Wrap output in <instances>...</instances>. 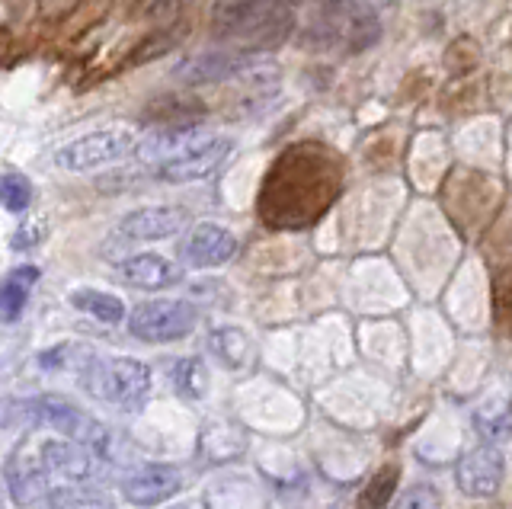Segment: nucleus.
<instances>
[{
    "instance_id": "f257e3e1",
    "label": "nucleus",
    "mask_w": 512,
    "mask_h": 509,
    "mask_svg": "<svg viewBox=\"0 0 512 509\" xmlns=\"http://www.w3.org/2000/svg\"><path fill=\"white\" fill-rule=\"evenodd\" d=\"M215 23L224 39H244V49L266 52L292 26V0H224Z\"/></svg>"
},
{
    "instance_id": "f03ea898",
    "label": "nucleus",
    "mask_w": 512,
    "mask_h": 509,
    "mask_svg": "<svg viewBox=\"0 0 512 509\" xmlns=\"http://www.w3.org/2000/svg\"><path fill=\"white\" fill-rule=\"evenodd\" d=\"M87 388L103 397V401L132 410L138 407L151 391V369L132 356H116V359H90L84 369Z\"/></svg>"
},
{
    "instance_id": "7ed1b4c3",
    "label": "nucleus",
    "mask_w": 512,
    "mask_h": 509,
    "mask_svg": "<svg viewBox=\"0 0 512 509\" xmlns=\"http://www.w3.org/2000/svg\"><path fill=\"white\" fill-rule=\"evenodd\" d=\"M23 417L39 426L55 429V433H61L64 439H71L77 445H93V449L106 445V436H109L103 423H96L90 413H84L77 404L64 401L58 394L32 397V401L23 404Z\"/></svg>"
},
{
    "instance_id": "20e7f679",
    "label": "nucleus",
    "mask_w": 512,
    "mask_h": 509,
    "mask_svg": "<svg viewBox=\"0 0 512 509\" xmlns=\"http://www.w3.org/2000/svg\"><path fill=\"white\" fill-rule=\"evenodd\" d=\"M135 151H138V135L132 129H103V132H90L84 138H74L71 145L58 148L55 164L71 173H87V170H100L106 164L125 161V157Z\"/></svg>"
},
{
    "instance_id": "39448f33",
    "label": "nucleus",
    "mask_w": 512,
    "mask_h": 509,
    "mask_svg": "<svg viewBox=\"0 0 512 509\" xmlns=\"http://www.w3.org/2000/svg\"><path fill=\"white\" fill-rule=\"evenodd\" d=\"M263 52H250L231 45V49H208L199 55L183 58L180 65L173 68V81L189 84V87H208V84H221V81H234V77L256 71L263 65Z\"/></svg>"
},
{
    "instance_id": "423d86ee",
    "label": "nucleus",
    "mask_w": 512,
    "mask_h": 509,
    "mask_svg": "<svg viewBox=\"0 0 512 509\" xmlns=\"http://www.w3.org/2000/svg\"><path fill=\"white\" fill-rule=\"evenodd\" d=\"M196 321H199V311L192 308L189 301L154 298L132 311L128 330L144 343H173V340H183L186 333L196 327Z\"/></svg>"
},
{
    "instance_id": "0eeeda50",
    "label": "nucleus",
    "mask_w": 512,
    "mask_h": 509,
    "mask_svg": "<svg viewBox=\"0 0 512 509\" xmlns=\"http://www.w3.org/2000/svg\"><path fill=\"white\" fill-rule=\"evenodd\" d=\"M231 138H202L196 145H189L176 157H170L167 164L157 167V177L164 183H196L205 180L208 173H215L221 167L224 157L231 154Z\"/></svg>"
},
{
    "instance_id": "6e6552de",
    "label": "nucleus",
    "mask_w": 512,
    "mask_h": 509,
    "mask_svg": "<svg viewBox=\"0 0 512 509\" xmlns=\"http://www.w3.org/2000/svg\"><path fill=\"white\" fill-rule=\"evenodd\" d=\"M503 474H506L503 452L496 449V445L484 442L458 461L455 481H458V490L464 493V497L480 500V497H493V493L500 490Z\"/></svg>"
},
{
    "instance_id": "1a4fd4ad",
    "label": "nucleus",
    "mask_w": 512,
    "mask_h": 509,
    "mask_svg": "<svg viewBox=\"0 0 512 509\" xmlns=\"http://www.w3.org/2000/svg\"><path fill=\"white\" fill-rule=\"evenodd\" d=\"M189 225V212L180 205H154L138 209L119 221V237L125 241H167Z\"/></svg>"
},
{
    "instance_id": "9d476101",
    "label": "nucleus",
    "mask_w": 512,
    "mask_h": 509,
    "mask_svg": "<svg viewBox=\"0 0 512 509\" xmlns=\"http://www.w3.org/2000/svg\"><path fill=\"white\" fill-rule=\"evenodd\" d=\"M183 253L189 266L196 269H212V266H221L228 263L234 253H237V237L228 231L215 225V221H202V225H196L189 231L186 244H183Z\"/></svg>"
},
{
    "instance_id": "9b49d317",
    "label": "nucleus",
    "mask_w": 512,
    "mask_h": 509,
    "mask_svg": "<svg viewBox=\"0 0 512 509\" xmlns=\"http://www.w3.org/2000/svg\"><path fill=\"white\" fill-rule=\"evenodd\" d=\"M183 487V474L170 465H148L122 481V497L135 506H157Z\"/></svg>"
},
{
    "instance_id": "f8f14e48",
    "label": "nucleus",
    "mask_w": 512,
    "mask_h": 509,
    "mask_svg": "<svg viewBox=\"0 0 512 509\" xmlns=\"http://www.w3.org/2000/svg\"><path fill=\"white\" fill-rule=\"evenodd\" d=\"M39 458L45 461L48 474H61L68 481H90L100 474V461L87 452V445H77L71 439H48L39 449Z\"/></svg>"
},
{
    "instance_id": "ddd939ff",
    "label": "nucleus",
    "mask_w": 512,
    "mask_h": 509,
    "mask_svg": "<svg viewBox=\"0 0 512 509\" xmlns=\"http://www.w3.org/2000/svg\"><path fill=\"white\" fill-rule=\"evenodd\" d=\"M7 490L16 506H32L39 500H48V493H52V487H48V468L45 461L39 458H29V455H13L7 461Z\"/></svg>"
},
{
    "instance_id": "4468645a",
    "label": "nucleus",
    "mask_w": 512,
    "mask_h": 509,
    "mask_svg": "<svg viewBox=\"0 0 512 509\" xmlns=\"http://www.w3.org/2000/svg\"><path fill=\"white\" fill-rule=\"evenodd\" d=\"M122 276L125 282H132L135 289H167V285L180 282V266H173L167 257L160 253H138V257H128L122 263Z\"/></svg>"
},
{
    "instance_id": "2eb2a0df",
    "label": "nucleus",
    "mask_w": 512,
    "mask_h": 509,
    "mask_svg": "<svg viewBox=\"0 0 512 509\" xmlns=\"http://www.w3.org/2000/svg\"><path fill=\"white\" fill-rule=\"evenodd\" d=\"M474 429H477V436L490 445L509 439L512 436V401L509 397L496 394L487 404H480L474 410Z\"/></svg>"
},
{
    "instance_id": "dca6fc26",
    "label": "nucleus",
    "mask_w": 512,
    "mask_h": 509,
    "mask_svg": "<svg viewBox=\"0 0 512 509\" xmlns=\"http://www.w3.org/2000/svg\"><path fill=\"white\" fill-rule=\"evenodd\" d=\"M208 349L218 356L224 369H244L253 359V343L240 327H218L208 337Z\"/></svg>"
},
{
    "instance_id": "f3484780",
    "label": "nucleus",
    "mask_w": 512,
    "mask_h": 509,
    "mask_svg": "<svg viewBox=\"0 0 512 509\" xmlns=\"http://www.w3.org/2000/svg\"><path fill=\"white\" fill-rule=\"evenodd\" d=\"M39 282V269L36 266H16L13 273H7L4 289H0V301H4V321H16L20 311L26 308L32 285Z\"/></svg>"
},
{
    "instance_id": "a211bd4d",
    "label": "nucleus",
    "mask_w": 512,
    "mask_h": 509,
    "mask_svg": "<svg viewBox=\"0 0 512 509\" xmlns=\"http://www.w3.org/2000/svg\"><path fill=\"white\" fill-rule=\"evenodd\" d=\"M68 301L77 311H84L103 324H119L125 317V305L116 295H106V292H96V289H77V292H71Z\"/></svg>"
},
{
    "instance_id": "6ab92c4d",
    "label": "nucleus",
    "mask_w": 512,
    "mask_h": 509,
    "mask_svg": "<svg viewBox=\"0 0 512 509\" xmlns=\"http://www.w3.org/2000/svg\"><path fill=\"white\" fill-rule=\"evenodd\" d=\"M170 381H173V391L183 394V397H202L208 388V372L199 359H173L170 362Z\"/></svg>"
},
{
    "instance_id": "aec40b11",
    "label": "nucleus",
    "mask_w": 512,
    "mask_h": 509,
    "mask_svg": "<svg viewBox=\"0 0 512 509\" xmlns=\"http://www.w3.org/2000/svg\"><path fill=\"white\" fill-rule=\"evenodd\" d=\"M52 509H112L109 497L93 487H55L48 493Z\"/></svg>"
},
{
    "instance_id": "412c9836",
    "label": "nucleus",
    "mask_w": 512,
    "mask_h": 509,
    "mask_svg": "<svg viewBox=\"0 0 512 509\" xmlns=\"http://www.w3.org/2000/svg\"><path fill=\"white\" fill-rule=\"evenodd\" d=\"M397 477H400L397 465H388L384 471H378L372 481L365 484V490L359 493V509H384L388 506L391 493L397 490Z\"/></svg>"
},
{
    "instance_id": "4be33fe9",
    "label": "nucleus",
    "mask_w": 512,
    "mask_h": 509,
    "mask_svg": "<svg viewBox=\"0 0 512 509\" xmlns=\"http://www.w3.org/2000/svg\"><path fill=\"white\" fill-rule=\"evenodd\" d=\"M0 199H4L7 212H26L32 202V183L26 173H4V183H0Z\"/></svg>"
},
{
    "instance_id": "5701e85b",
    "label": "nucleus",
    "mask_w": 512,
    "mask_h": 509,
    "mask_svg": "<svg viewBox=\"0 0 512 509\" xmlns=\"http://www.w3.org/2000/svg\"><path fill=\"white\" fill-rule=\"evenodd\" d=\"M394 509H442V493L436 484H413L400 493Z\"/></svg>"
},
{
    "instance_id": "b1692460",
    "label": "nucleus",
    "mask_w": 512,
    "mask_h": 509,
    "mask_svg": "<svg viewBox=\"0 0 512 509\" xmlns=\"http://www.w3.org/2000/svg\"><path fill=\"white\" fill-rule=\"evenodd\" d=\"M493 308H496V324H500L503 333L512 337V273H503L500 279H496Z\"/></svg>"
},
{
    "instance_id": "393cba45",
    "label": "nucleus",
    "mask_w": 512,
    "mask_h": 509,
    "mask_svg": "<svg viewBox=\"0 0 512 509\" xmlns=\"http://www.w3.org/2000/svg\"><path fill=\"white\" fill-rule=\"evenodd\" d=\"M372 7H388V4H394V0H368Z\"/></svg>"
},
{
    "instance_id": "a878e982",
    "label": "nucleus",
    "mask_w": 512,
    "mask_h": 509,
    "mask_svg": "<svg viewBox=\"0 0 512 509\" xmlns=\"http://www.w3.org/2000/svg\"><path fill=\"white\" fill-rule=\"evenodd\" d=\"M173 509H199V506H192V503H180V506H173Z\"/></svg>"
}]
</instances>
